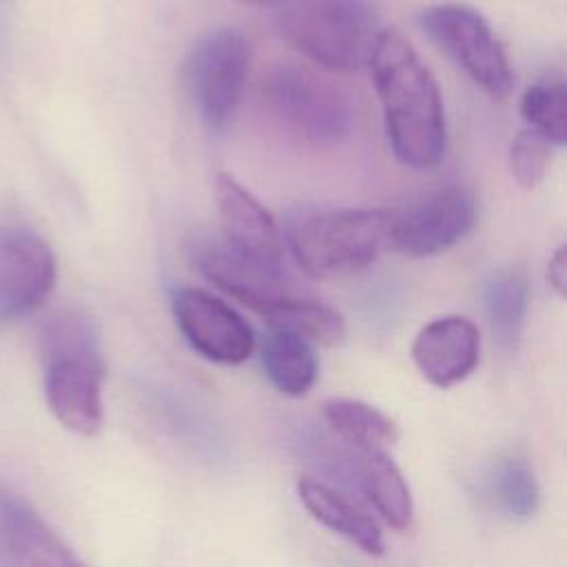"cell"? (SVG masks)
Masks as SVG:
<instances>
[{
  "instance_id": "obj_19",
  "label": "cell",
  "mask_w": 567,
  "mask_h": 567,
  "mask_svg": "<svg viewBox=\"0 0 567 567\" xmlns=\"http://www.w3.org/2000/svg\"><path fill=\"white\" fill-rule=\"evenodd\" d=\"M485 315L492 328L494 339L501 348H516L525 312H527V281L516 270H498L494 272L483 288Z\"/></svg>"
},
{
  "instance_id": "obj_22",
  "label": "cell",
  "mask_w": 567,
  "mask_h": 567,
  "mask_svg": "<svg viewBox=\"0 0 567 567\" xmlns=\"http://www.w3.org/2000/svg\"><path fill=\"white\" fill-rule=\"evenodd\" d=\"M520 115L529 131L540 133L554 146L567 142V91L563 82H536L520 97Z\"/></svg>"
},
{
  "instance_id": "obj_20",
  "label": "cell",
  "mask_w": 567,
  "mask_h": 567,
  "mask_svg": "<svg viewBox=\"0 0 567 567\" xmlns=\"http://www.w3.org/2000/svg\"><path fill=\"white\" fill-rule=\"evenodd\" d=\"M268 323L321 346H337L346 337L343 317L321 299L303 295H292Z\"/></svg>"
},
{
  "instance_id": "obj_23",
  "label": "cell",
  "mask_w": 567,
  "mask_h": 567,
  "mask_svg": "<svg viewBox=\"0 0 567 567\" xmlns=\"http://www.w3.org/2000/svg\"><path fill=\"white\" fill-rule=\"evenodd\" d=\"M554 144L536 131H520L509 148V166L516 182L525 188H534L547 175L551 164Z\"/></svg>"
},
{
  "instance_id": "obj_8",
  "label": "cell",
  "mask_w": 567,
  "mask_h": 567,
  "mask_svg": "<svg viewBox=\"0 0 567 567\" xmlns=\"http://www.w3.org/2000/svg\"><path fill=\"white\" fill-rule=\"evenodd\" d=\"M474 219V195L461 184H441L399 208H388V248L430 257L461 241Z\"/></svg>"
},
{
  "instance_id": "obj_1",
  "label": "cell",
  "mask_w": 567,
  "mask_h": 567,
  "mask_svg": "<svg viewBox=\"0 0 567 567\" xmlns=\"http://www.w3.org/2000/svg\"><path fill=\"white\" fill-rule=\"evenodd\" d=\"M368 66L396 159L419 171L436 166L445 155L447 128L432 71L394 29L381 31Z\"/></svg>"
},
{
  "instance_id": "obj_17",
  "label": "cell",
  "mask_w": 567,
  "mask_h": 567,
  "mask_svg": "<svg viewBox=\"0 0 567 567\" xmlns=\"http://www.w3.org/2000/svg\"><path fill=\"white\" fill-rule=\"evenodd\" d=\"M261 365L270 383L288 396L306 394L317 379V357L308 339L272 328L261 346Z\"/></svg>"
},
{
  "instance_id": "obj_7",
  "label": "cell",
  "mask_w": 567,
  "mask_h": 567,
  "mask_svg": "<svg viewBox=\"0 0 567 567\" xmlns=\"http://www.w3.org/2000/svg\"><path fill=\"white\" fill-rule=\"evenodd\" d=\"M303 447L317 467L357 489L392 529L403 532L412 525L414 503L410 487L385 452L359 450L321 434L306 439Z\"/></svg>"
},
{
  "instance_id": "obj_24",
  "label": "cell",
  "mask_w": 567,
  "mask_h": 567,
  "mask_svg": "<svg viewBox=\"0 0 567 567\" xmlns=\"http://www.w3.org/2000/svg\"><path fill=\"white\" fill-rule=\"evenodd\" d=\"M547 279H549L551 288L563 297L565 288H567V250H565V246H560L551 255V259L547 264Z\"/></svg>"
},
{
  "instance_id": "obj_10",
  "label": "cell",
  "mask_w": 567,
  "mask_h": 567,
  "mask_svg": "<svg viewBox=\"0 0 567 567\" xmlns=\"http://www.w3.org/2000/svg\"><path fill=\"white\" fill-rule=\"evenodd\" d=\"M58 277L49 241L29 226H0V323L35 312L53 292Z\"/></svg>"
},
{
  "instance_id": "obj_18",
  "label": "cell",
  "mask_w": 567,
  "mask_h": 567,
  "mask_svg": "<svg viewBox=\"0 0 567 567\" xmlns=\"http://www.w3.org/2000/svg\"><path fill=\"white\" fill-rule=\"evenodd\" d=\"M323 416L339 441L359 450L385 452V447L399 439V430L390 416L357 399L326 401Z\"/></svg>"
},
{
  "instance_id": "obj_9",
  "label": "cell",
  "mask_w": 567,
  "mask_h": 567,
  "mask_svg": "<svg viewBox=\"0 0 567 567\" xmlns=\"http://www.w3.org/2000/svg\"><path fill=\"white\" fill-rule=\"evenodd\" d=\"M421 29L445 51L483 91L505 97L514 75L501 42L487 20L465 4H436L421 13Z\"/></svg>"
},
{
  "instance_id": "obj_15",
  "label": "cell",
  "mask_w": 567,
  "mask_h": 567,
  "mask_svg": "<svg viewBox=\"0 0 567 567\" xmlns=\"http://www.w3.org/2000/svg\"><path fill=\"white\" fill-rule=\"evenodd\" d=\"M478 328L461 315H447L425 323L412 343L414 365L439 388H450L467 379L478 363Z\"/></svg>"
},
{
  "instance_id": "obj_6",
  "label": "cell",
  "mask_w": 567,
  "mask_h": 567,
  "mask_svg": "<svg viewBox=\"0 0 567 567\" xmlns=\"http://www.w3.org/2000/svg\"><path fill=\"white\" fill-rule=\"evenodd\" d=\"M252 60L250 40L235 27L202 35L186 60V84L206 126L221 131L241 102Z\"/></svg>"
},
{
  "instance_id": "obj_21",
  "label": "cell",
  "mask_w": 567,
  "mask_h": 567,
  "mask_svg": "<svg viewBox=\"0 0 567 567\" xmlns=\"http://www.w3.org/2000/svg\"><path fill=\"white\" fill-rule=\"evenodd\" d=\"M489 496L514 520H527L538 509V483L527 461L501 458L489 472Z\"/></svg>"
},
{
  "instance_id": "obj_25",
  "label": "cell",
  "mask_w": 567,
  "mask_h": 567,
  "mask_svg": "<svg viewBox=\"0 0 567 567\" xmlns=\"http://www.w3.org/2000/svg\"><path fill=\"white\" fill-rule=\"evenodd\" d=\"M239 4H246V7H279L284 4L286 0H235Z\"/></svg>"
},
{
  "instance_id": "obj_14",
  "label": "cell",
  "mask_w": 567,
  "mask_h": 567,
  "mask_svg": "<svg viewBox=\"0 0 567 567\" xmlns=\"http://www.w3.org/2000/svg\"><path fill=\"white\" fill-rule=\"evenodd\" d=\"M195 264L213 286L228 292L266 321L295 295L284 281V270H272L246 259L224 241L202 244L195 252Z\"/></svg>"
},
{
  "instance_id": "obj_5",
  "label": "cell",
  "mask_w": 567,
  "mask_h": 567,
  "mask_svg": "<svg viewBox=\"0 0 567 567\" xmlns=\"http://www.w3.org/2000/svg\"><path fill=\"white\" fill-rule=\"evenodd\" d=\"M261 100L266 111L306 144L334 146L352 131L346 93L306 66H272L261 80Z\"/></svg>"
},
{
  "instance_id": "obj_3",
  "label": "cell",
  "mask_w": 567,
  "mask_h": 567,
  "mask_svg": "<svg viewBox=\"0 0 567 567\" xmlns=\"http://www.w3.org/2000/svg\"><path fill=\"white\" fill-rule=\"evenodd\" d=\"M286 237L308 275H354L388 248V208L297 210L288 217Z\"/></svg>"
},
{
  "instance_id": "obj_16",
  "label": "cell",
  "mask_w": 567,
  "mask_h": 567,
  "mask_svg": "<svg viewBox=\"0 0 567 567\" xmlns=\"http://www.w3.org/2000/svg\"><path fill=\"white\" fill-rule=\"evenodd\" d=\"M297 494L303 507L310 512V516L319 520L323 527L343 536L368 556L383 554L385 545L379 523L350 496L310 476L299 478Z\"/></svg>"
},
{
  "instance_id": "obj_12",
  "label": "cell",
  "mask_w": 567,
  "mask_h": 567,
  "mask_svg": "<svg viewBox=\"0 0 567 567\" xmlns=\"http://www.w3.org/2000/svg\"><path fill=\"white\" fill-rule=\"evenodd\" d=\"M0 567H84L18 492L0 483Z\"/></svg>"
},
{
  "instance_id": "obj_2",
  "label": "cell",
  "mask_w": 567,
  "mask_h": 567,
  "mask_svg": "<svg viewBox=\"0 0 567 567\" xmlns=\"http://www.w3.org/2000/svg\"><path fill=\"white\" fill-rule=\"evenodd\" d=\"M44 396L71 432L93 436L102 425L104 359L95 326L78 312L53 315L42 328Z\"/></svg>"
},
{
  "instance_id": "obj_13",
  "label": "cell",
  "mask_w": 567,
  "mask_h": 567,
  "mask_svg": "<svg viewBox=\"0 0 567 567\" xmlns=\"http://www.w3.org/2000/svg\"><path fill=\"white\" fill-rule=\"evenodd\" d=\"M215 202L224 228V244L266 268L284 270L281 235L272 215L233 175L217 173Z\"/></svg>"
},
{
  "instance_id": "obj_11",
  "label": "cell",
  "mask_w": 567,
  "mask_h": 567,
  "mask_svg": "<svg viewBox=\"0 0 567 567\" xmlns=\"http://www.w3.org/2000/svg\"><path fill=\"white\" fill-rule=\"evenodd\" d=\"M171 310L188 346L204 359L221 365H239L252 354V328L213 292L179 286L171 292Z\"/></svg>"
},
{
  "instance_id": "obj_4",
  "label": "cell",
  "mask_w": 567,
  "mask_h": 567,
  "mask_svg": "<svg viewBox=\"0 0 567 567\" xmlns=\"http://www.w3.org/2000/svg\"><path fill=\"white\" fill-rule=\"evenodd\" d=\"M275 22L284 40L330 71L365 66L383 31L363 0H286Z\"/></svg>"
}]
</instances>
